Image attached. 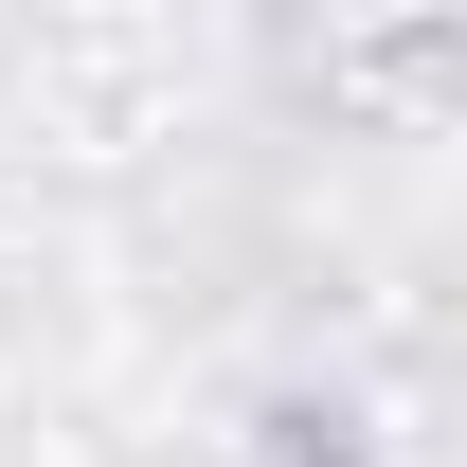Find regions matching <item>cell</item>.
Masks as SVG:
<instances>
[{
  "label": "cell",
  "instance_id": "6da1fadb",
  "mask_svg": "<svg viewBox=\"0 0 467 467\" xmlns=\"http://www.w3.org/2000/svg\"><path fill=\"white\" fill-rule=\"evenodd\" d=\"M431 55H450V0H324V72H342V90L431 109Z\"/></svg>",
  "mask_w": 467,
  "mask_h": 467
}]
</instances>
